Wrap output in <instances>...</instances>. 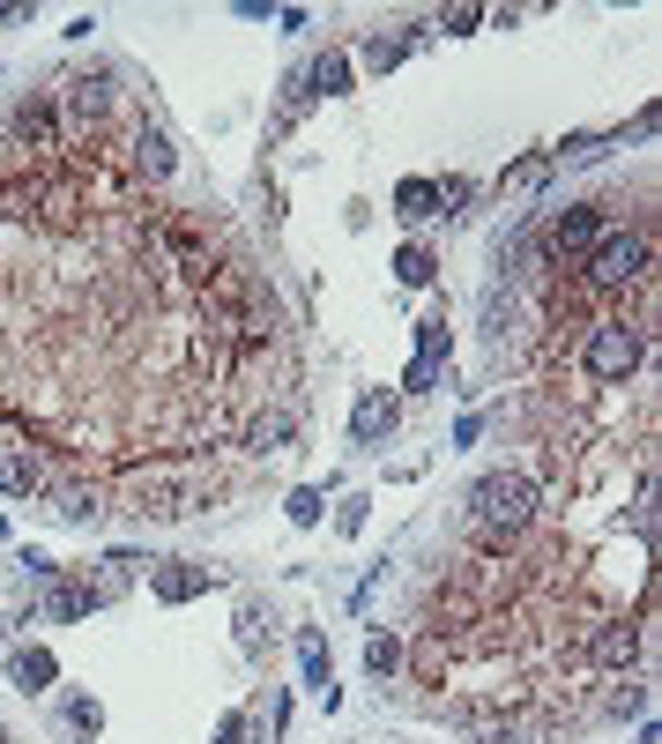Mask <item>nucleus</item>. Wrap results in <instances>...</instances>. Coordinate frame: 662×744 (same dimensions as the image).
Wrapping results in <instances>:
<instances>
[{
	"label": "nucleus",
	"instance_id": "nucleus-1",
	"mask_svg": "<svg viewBox=\"0 0 662 744\" xmlns=\"http://www.w3.org/2000/svg\"><path fill=\"white\" fill-rule=\"evenodd\" d=\"M543 521V477L537 469H484L461 492V537L469 543H521Z\"/></svg>",
	"mask_w": 662,
	"mask_h": 744
},
{
	"label": "nucleus",
	"instance_id": "nucleus-2",
	"mask_svg": "<svg viewBox=\"0 0 662 744\" xmlns=\"http://www.w3.org/2000/svg\"><path fill=\"white\" fill-rule=\"evenodd\" d=\"M52 514H60V521H75V529H83V521H105V514H112V492H105V484H97V477H60V484H52Z\"/></svg>",
	"mask_w": 662,
	"mask_h": 744
},
{
	"label": "nucleus",
	"instance_id": "nucleus-3",
	"mask_svg": "<svg viewBox=\"0 0 662 744\" xmlns=\"http://www.w3.org/2000/svg\"><path fill=\"white\" fill-rule=\"evenodd\" d=\"M387 432H395V395H387V387H365V395H358V417H350V440H358V447H380Z\"/></svg>",
	"mask_w": 662,
	"mask_h": 744
},
{
	"label": "nucleus",
	"instance_id": "nucleus-4",
	"mask_svg": "<svg viewBox=\"0 0 662 744\" xmlns=\"http://www.w3.org/2000/svg\"><path fill=\"white\" fill-rule=\"evenodd\" d=\"M0 492L8 499H45L52 492V469L38 455H0Z\"/></svg>",
	"mask_w": 662,
	"mask_h": 744
},
{
	"label": "nucleus",
	"instance_id": "nucleus-5",
	"mask_svg": "<svg viewBox=\"0 0 662 744\" xmlns=\"http://www.w3.org/2000/svg\"><path fill=\"white\" fill-rule=\"evenodd\" d=\"M305 89H313V97H342V89H350V60H342V52H321V60L305 68Z\"/></svg>",
	"mask_w": 662,
	"mask_h": 744
},
{
	"label": "nucleus",
	"instance_id": "nucleus-6",
	"mask_svg": "<svg viewBox=\"0 0 662 744\" xmlns=\"http://www.w3.org/2000/svg\"><path fill=\"white\" fill-rule=\"evenodd\" d=\"M298 656H305V685H313V693L335 707V685H328V640H321V633H305V640H298Z\"/></svg>",
	"mask_w": 662,
	"mask_h": 744
},
{
	"label": "nucleus",
	"instance_id": "nucleus-7",
	"mask_svg": "<svg viewBox=\"0 0 662 744\" xmlns=\"http://www.w3.org/2000/svg\"><path fill=\"white\" fill-rule=\"evenodd\" d=\"M208 588V566H165V574H157V596H165V603H186V596H202Z\"/></svg>",
	"mask_w": 662,
	"mask_h": 744
},
{
	"label": "nucleus",
	"instance_id": "nucleus-8",
	"mask_svg": "<svg viewBox=\"0 0 662 744\" xmlns=\"http://www.w3.org/2000/svg\"><path fill=\"white\" fill-rule=\"evenodd\" d=\"M8 670H15V685H23V693H45V685H52V656H45V648H15Z\"/></svg>",
	"mask_w": 662,
	"mask_h": 744
},
{
	"label": "nucleus",
	"instance_id": "nucleus-9",
	"mask_svg": "<svg viewBox=\"0 0 662 744\" xmlns=\"http://www.w3.org/2000/svg\"><path fill=\"white\" fill-rule=\"evenodd\" d=\"M395 208H402V224H424V216H440V187H432V179H410V187L395 194Z\"/></svg>",
	"mask_w": 662,
	"mask_h": 744
},
{
	"label": "nucleus",
	"instance_id": "nucleus-10",
	"mask_svg": "<svg viewBox=\"0 0 662 744\" xmlns=\"http://www.w3.org/2000/svg\"><path fill=\"white\" fill-rule=\"evenodd\" d=\"M365 670H373V677H395V670H402V640H395V633H373V648H365Z\"/></svg>",
	"mask_w": 662,
	"mask_h": 744
},
{
	"label": "nucleus",
	"instance_id": "nucleus-11",
	"mask_svg": "<svg viewBox=\"0 0 662 744\" xmlns=\"http://www.w3.org/2000/svg\"><path fill=\"white\" fill-rule=\"evenodd\" d=\"M321 506H328L321 484H298V492H290V521H298V529H313V521H321Z\"/></svg>",
	"mask_w": 662,
	"mask_h": 744
},
{
	"label": "nucleus",
	"instance_id": "nucleus-12",
	"mask_svg": "<svg viewBox=\"0 0 662 744\" xmlns=\"http://www.w3.org/2000/svg\"><path fill=\"white\" fill-rule=\"evenodd\" d=\"M395 268H402V284H432V268H440V261H432L424 247H402V261H395Z\"/></svg>",
	"mask_w": 662,
	"mask_h": 744
},
{
	"label": "nucleus",
	"instance_id": "nucleus-13",
	"mask_svg": "<svg viewBox=\"0 0 662 744\" xmlns=\"http://www.w3.org/2000/svg\"><path fill=\"white\" fill-rule=\"evenodd\" d=\"M402 52H410V38H387V31H380V38L365 45V60H373L380 75H387V68H395V60H402Z\"/></svg>",
	"mask_w": 662,
	"mask_h": 744
},
{
	"label": "nucleus",
	"instance_id": "nucleus-14",
	"mask_svg": "<svg viewBox=\"0 0 662 744\" xmlns=\"http://www.w3.org/2000/svg\"><path fill=\"white\" fill-rule=\"evenodd\" d=\"M68 722H75V730H97V700H83V693H75V700H68Z\"/></svg>",
	"mask_w": 662,
	"mask_h": 744
},
{
	"label": "nucleus",
	"instance_id": "nucleus-15",
	"mask_svg": "<svg viewBox=\"0 0 662 744\" xmlns=\"http://www.w3.org/2000/svg\"><path fill=\"white\" fill-rule=\"evenodd\" d=\"M216 744H246V715H224V730H216Z\"/></svg>",
	"mask_w": 662,
	"mask_h": 744
},
{
	"label": "nucleus",
	"instance_id": "nucleus-16",
	"mask_svg": "<svg viewBox=\"0 0 662 744\" xmlns=\"http://www.w3.org/2000/svg\"><path fill=\"white\" fill-rule=\"evenodd\" d=\"M640 744H648V737H640Z\"/></svg>",
	"mask_w": 662,
	"mask_h": 744
}]
</instances>
